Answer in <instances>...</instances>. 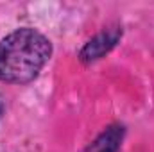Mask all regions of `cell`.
<instances>
[{"label":"cell","instance_id":"obj_1","mask_svg":"<svg viewBox=\"0 0 154 152\" xmlns=\"http://www.w3.org/2000/svg\"><path fill=\"white\" fill-rule=\"evenodd\" d=\"M52 56V43L36 29L22 27L0 41V82L34 81Z\"/></svg>","mask_w":154,"mask_h":152},{"label":"cell","instance_id":"obj_2","mask_svg":"<svg viewBox=\"0 0 154 152\" xmlns=\"http://www.w3.org/2000/svg\"><path fill=\"white\" fill-rule=\"evenodd\" d=\"M122 38V27H109L99 32L97 36L86 41L84 47L79 52V61L84 65H91L99 59H102L106 54H109L116 47V43Z\"/></svg>","mask_w":154,"mask_h":152},{"label":"cell","instance_id":"obj_3","mask_svg":"<svg viewBox=\"0 0 154 152\" xmlns=\"http://www.w3.org/2000/svg\"><path fill=\"white\" fill-rule=\"evenodd\" d=\"M125 136V127L120 123H113L106 127L82 152H118Z\"/></svg>","mask_w":154,"mask_h":152},{"label":"cell","instance_id":"obj_4","mask_svg":"<svg viewBox=\"0 0 154 152\" xmlns=\"http://www.w3.org/2000/svg\"><path fill=\"white\" fill-rule=\"evenodd\" d=\"M2 114H4V99L0 95V118H2Z\"/></svg>","mask_w":154,"mask_h":152}]
</instances>
